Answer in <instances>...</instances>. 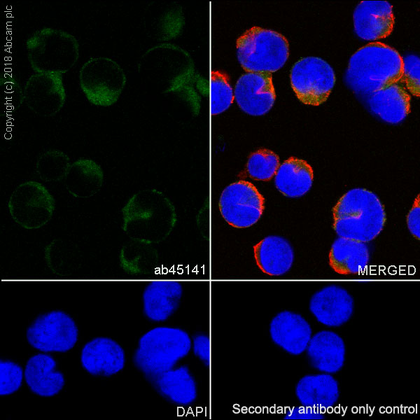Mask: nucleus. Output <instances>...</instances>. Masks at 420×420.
Masks as SVG:
<instances>
[{
	"label": "nucleus",
	"mask_w": 420,
	"mask_h": 420,
	"mask_svg": "<svg viewBox=\"0 0 420 420\" xmlns=\"http://www.w3.org/2000/svg\"><path fill=\"white\" fill-rule=\"evenodd\" d=\"M295 394L302 405L326 410L337 402L340 396L339 385L328 373L306 375L298 382Z\"/></svg>",
	"instance_id": "obj_23"
},
{
	"label": "nucleus",
	"mask_w": 420,
	"mask_h": 420,
	"mask_svg": "<svg viewBox=\"0 0 420 420\" xmlns=\"http://www.w3.org/2000/svg\"><path fill=\"white\" fill-rule=\"evenodd\" d=\"M27 108L41 117H52L64 106L66 94L62 74L35 73L23 88Z\"/></svg>",
	"instance_id": "obj_12"
},
{
	"label": "nucleus",
	"mask_w": 420,
	"mask_h": 420,
	"mask_svg": "<svg viewBox=\"0 0 420 420\" xmlns=\"http://www.w3.org/2000/svg\"><path fill=\"white\" fill-rule=\"evenodd\" d=\"M279 165L278 155L270 150L262 148L251 154L246 172L254 180L267 181L275 176Z\"/></svg>",
	"instance_id": "obj_29"
},
{
	"label": "nucleus",
	"mask_w": 420,
	"mask_h": 420,
	"mask_svg": "<svg viewBox=\"0 0 420 420\" xmlns=\"http://www.w3.org/2000/svg\"><path fill=\"white\" fill-rule=\"evenodd\" d=\"M23 376V370L19 365L10 360H1V396L10 395L17 391L22 385Z\"/></svg>",
	"instance_id": "obj_34"
},
{
	"label": "nucleus",
	"mask_w": 420,
	"mask_h": 420,
	"mask_svg": "<svg viewBox=\"0 0 420 420\" xmlns=\"http://www.w3.org/2000/svg\"><path fill=\"white\" fill-rule=\"evenodd\" d=\"M71 166L69 157L58 150L41 153L36 163V172L46 182H57L64 178Z\"/></svg>",
	"instance_id": "obj_28"
},
{
	"label": "nucleus",
	"mask_w": 420,
	"mask_h": 420,
	"mask_svg": "<svg viewBox=\"0 0 420 420\" xmlns=\"http://www.w3.org/2000/svg\"><path fill=\"white\" fill-rule=\"evenodd\" d=\"M156 258L157 251L151 244L134 239L125 243L120 253L122 265L129 270H135L143 264L153 262Z\"/></svg>",
	"instance_id": "obj_31"
},
{
	"label": "nucleus",
	"mask_w": 420,
	"mask_h": 420,
	"mask_svg": "<svg viewBox=\"0 0 420 420\" xmlns=\"http://www.w3.org/2000/svg\"><path fill=\"white\" fill-rule=\"evenodd\" d=\"M234 97L244 113L253 116L266 114L272 108L276 98L272 74H243L235 85Z\"/></svg>",
	"instance_id": "obj_13"
},
{
	"label": "nucleus",
	"mask_w": 420,
	"mask_h": 420,
	"mask_svg": "<svg viewBox=\"0 0 420 420\" xmlns=\"http://www.w3.org/2000/svg\"><path fill=\"white\" fill-rule=\"evenodd\" d=\"M405 83L414 96L420 95V59L415 55L402 57V73L400 81Z\"/></svg>",
	"instance_id": "obj_35"
},
{
	"label": "nucleus",
	"mask_w": 420,
	"mask_h": 420,
	"mask_svg": "<svg viewBox=\"0 0 420 420\" xmlns=\"http://www.w3.org/2000/svg\"><path fill=\"white\" fill-rule=\"evenodd\" d=\"M27 58L36 73L63 74L79 58V44L71 34L43 27L35 31L26 42Z\"/></svg>",
	"instance_id": "obj_5"
},
{
	"label": "nucleus",
	"mask_w": 420,
	"mask_h": 420,
	"mask_svg": "<svg viewBox=\"0 0 420 420\" xmlns=\"http://www.w3.org/2000/svg\"><path fill=\"white\" fill-rule=\"evenodd\" d=\"M290 79L299 100L313 106L324 103L335 83L333 69L317 57H307L298 61L292 67Z\"/></svg>",
	"instance_id": "obj_9"
},
{
	"label": "nucleus",
	"mask_w": 420,
	"mask_h": 420,
	"mask_svg": "<svg viewBox=\"0 0 420 420\" xmlns=\"http://www.w3.org/2000/svg\"><path fill=\"white\" fill-rule=\"evenodd\" d=\"M153 379L157 391L176 405H190L197 397L195 380L186 365L169 370Z\"/></svg>",
	"instance_id": "obj_25"
},
{
	"label": "nucleus",
	"mask_w": 420,
	"mask_h": 420,
	"mask_svg": "<svg viewBox=\"0 0 420 420\" xmlns=\"http://www.w3.org/2000/svg\"><path fill=\"white\" fill-rule=\"evenodd\" d=\"M254 256L258 267L270 276H281L287 273L294 262V251L284 237L270 235L253 246Z\"/></svg>",
	"instance_id": "obj_22"
},
{
	"label": "nucleus",
	"mask_w": 420,
	"mask_h": 420,
	"mask_svg": "<svg viewBox=\"0 0 420 420\" xmlns=\"http://www.w3.org/2000/svg\"><path fill=\"white\" fill-rule=\"evenodd\" d=\"M309 310L319 323L329 327H339L351 317L354 299L345 288L330 285L312 296Z\"/></svg>",
	"instance_id": "obj_14"
},
{
	"label": "nucleus",
	"mask_w": 420,
	"mask_h": 420,
	"mask_svg": "<svg viewBox=\"0 0 420 420\" xmlns=\"http://www.w3.org/2000/svg\"><path fill=\"white\" fill-rule=\"evenodd\" d=\"M332 214L333 228L339 237L365 243L380 234L386 222L379 197L363 188H353L342 196Z\"/></svg>",
	"instance_id": "obj_3"
},
{
	"label": "nucleus",
	"mask_w": 420,
	"mask_h": 420,
	"mask_svg": "<svg viewBox=\"0 0 420 420\" xmlns=\"http://www.w3.org/2000/svg\"><path fill=\"white\" fill-rule=\"evenodd\" d=\"M104 181L102 167L90 159H79L71 164L64 186L74 197L88 198L97 194Z\"/></svg>",
	"instance_id": "obj_27"
},
{
	"label": "nucleus",
	"mask_w": 420,
	"mask_h": 420,
	"mask_svg": "<svg viewBox=\"0 0 420 420\" xmlns=\"http://www.w3.org/2000/svg\"><path fill=\"white\" fill-rule=\"evenodd\" d=\"M370 253L365 242L339 237L332 244L329 265L340 274L363 272L368 265Z\"/></svg>",
	"instance_id": "obj_24"
},
{
	"label": "nucleus",
	"mask_w": 420,
	"mask_h": 420,
	"mask_svg": "<svg viewBox=\"0 0 420 420\" xmlns=\"http://www.w3.org/2000/svg\"><path fill=\"white\" fill-rule=\"evenodd\" d=\"M122 229L131 239L157 244L169 234L176 221L174 207L160 191L142 190L122 209Z\"/></svg>",
	"instance_id": "obj_2"
},
{
	"label": "nucleus",
	"mask_w": 420,
	"mask_h": 420,
	"mask_svg": "<svg viewBox=\"0 0 420 420\" xmlns=\"http://www.w3.org/2000/svg\"><path fill=\"white\" fill-rule=\"evenodd\" d=\"M78 330L72 318L62 311L39 316L27 330L29 344L43 352H66L78 340Z\"/></svg>",
	"instance_id": "obj_10"
},
{
	"label": "nucleus",
	"mask_w": 420,
	"mask_h": 420,
	"mask_svg": "<svg viewBox=\"0 0 420 420\" xmlns=\"http://www.w3.org/2000/svg\"><path fill=\"white\" fill-rule=\"evenodd\" d=\"M55 205V199L46 188L33 181L18 186L8 203L14 221L29 230L46 225L52 216Z\"/></svg>",
	"instance_id": "obj_8"
},
{
	"label": "nucleus",
	"mask_w": 420,
	"mask_h": 420,
	"mask_svg": "<svg viewBox=\"0 0 420 420\" xmlns=\"http://www.w3.org/2000/svg\"><path fill=\"white\" fill-rule=\"evenodd\" d=\"M368 111L384 122H402L410 111V96L398 83H393L360 99Z\"/></svg>",
	"instance_id": "obj_18"
},
{
	"label": "nucleus",
	"mask_w": 420,
	"mask_h": 420,
	"mask_svg": "<svg viewBox=\"0 0 420 420\" xmlns=\"http://www.w3.org/2000/svg\"><path fill=\"white\" fill-rule=\"evenodd\" d=\"M183 295V286L177 281L155 280L143 293V310L152 321L162 322L178 309Z\"/></svg>",
	"instance_id": "obj_19"
},
{
	"label": "nucleus",
	"mask_w": 420,
	"mask_h": 420,
	"mask_svg": "<svg viewBox=\"0 0 420 420\" xmlns=\"http://www.w3.org/2000/svg\"><path fill=\"white\" fill-rule=\"evenodd\" d=\"M56 362L50 355L38 354L27 361L24 371L30 390L42 397L57 394L65 384L63 374L55 370Z\"/></svg>",
	"instance_id": "obj_21"
},
{
	"label": "nucleus",
	"mask_w": 420,
	"mask_h": 420,
	"mask_svg": "<svg viewBox=\"0 0 420 420\" xmlns=\"http://www.w3.org/2000/svg\"><path fill=\"white\" fill-rule=\"evenodd\" d=\"M211 108L212 115L227 110L234 97L228 76L219 71H213L211 76Z\"/></svg>",
	"instance_id": "obj_32"
},
{
	"label": "nucleus",
	"mask_w": 420,
	"mask_h": 420,
	"mask_svg": "<svg viewBox=\"0 0 420 420\" xmlns=\"http://www.w3.org/2000/svg\"><path fill=\"white\" fill-rule=\"evenodd\" d=\"M355 34L365 41H377L388 36L393 28L391 4L386 1H363L354 9Z\"/></svg>",
	"instance_id": "obj_15"
},
{
	"label": "nucleus",
	"mask_w": 420,
	"mask_h": 420,
	"mask_svg": "<svg viewBox=\"0 0 420 420\" xmlns=\"http://www.w3.org/2000/svg\"><path fill=\"white\" fill-rule=\"evenodd\" d=\"M314 172L304 160L290 157L279 165L274 176L276 189L290 198L305 195L312 188Z\"/></svg>",
	"instance_id": "obj_26"
},
{
	"label": "nucleus",
	"mask_w": 420,
	"mask_h": 420,
	"mask_svg": "<svg viewBox=\"0 0 420 420\" xmlns=\"http://www.w3.org/2000/svg\"><path fill=\"white\" fill-rule=\"evenodd\" d=\"M289 56V45L281 34L253 27L237 41V57L246 72L272 74L279 70Z\"/></svg>",
	"instance_id": "obj_6"
},
{
	"label": "nucleus",
	"mask_w": 420,
	"mask_h": 420,
	"mask_svg": "<svg viewBox=\"0 0 420 420\" xmlns=\"http://www.w3.org/2000/svg\"><path fill=\"white\" fill-rule=\"evenodd\" d=\"M45 256L50 267H62L78 262L80 260L81 252L76 243L57 238L46 245Z\"/></svg>",
	"instance_id": "obj_30"
},
{
	"label": "nucleus",
	"mask_w": 420,
	"mask_h": 420,
	"mask_svg": "<svg viewBox=\"0 0 420 420\" xmlns=\"http://www.w3.org/2000/svg\"><path fill=\"white\" fill-rule=\"evenodd\" d=\"M24 102L23 90L11 75L1 74L0 78L1 113H10L18 110Z\"/></svg>",
	"instance_id": "obj_33"
},
{
	"label": "nucleus",
	"mask_w": 420,
	"mask_h": 420,
	"mask_svg": "<svg viewBox=\"0 0 420 420\" xmlns=\"http://www.w3.org/2000/svg\"><path fill=\"white\" fill-rule=\"evenodd\" d=\"M419 195L407 216V223L410 233L416 239L420 238V205Z\"/></svg>",
	"instance_id": "obj_37"
},
{
	"label": "nucleus",
	"mask_w": 420,
	"mask_h": 420,
	"mask_svg": "<svg viewBox=\"0 0 420 420\" xmlns=\"http://www.w3.org/2000/svg\"><path fill=\"white\" fill-rule=\"evenodd\" d=\"M80 362L90 374L108 377L123 369L125 356L122 348L112 339L97 337L83 346Z\"/></svg>",
	"instance_id": "obj_17"
},
{
	"label": "nucleus",
	"mask_w": 420,
	"mask_h": 420,
	"mask_svg": "<svg viewBox=\"0 0 420 420\" xmlns=\"http://www.w3.org/2000/svg\"><path fill=\"white\" fill-rule=\"evenodd\" d=\"M192 346L195 355L204 364L208 365L210 362V341L208 336L200 334L194 337Z\"/></svg>",
	"instance_id": "obj_36"
},
{
	"label": "nucleus",
	"mask_w": 420,
	"mask_h": 420,
	"mask_svg": "<svg viewBox=\"0 0 420 420\" xmlns=\"http://www.w3.org/2000/svg\"><path fill=\"white\" fill-rule=\"evenodd\" d=\"M311 365L328 374L340 371L345 361V344L340 336L330 330H321L311 337L307 347Z\"/></svg>",
	"instance_id": "obj_20"
},
{
	"label": "nucleus",
	"mask_w": 420,
	"mask_h": 420,
	"mask_svg": "<svg viewBox=\"0 0 420 420\" xmlns=\"http://www.w3.org/2000/svg\"><path fill=\"white\" fill-rule=\"evenodd\" d=\"M312 332L308 322L300 314L290 311L278 313L270 323V335L273 342L294 356L307 349Z\"/></svg>",
	"instance_id": "obj_16"
},
{
	"label": "nucleus",
	"mask_w": 420,
	"mask_h": 420,
	"mask_svg": "<svg viewBox=\"0 0 420 420\" xmlns=\"http://www.w3.org/2000/svg\"><path fill=\"white\" fill-rule=\"evenodd\" d=\"M218 206L222 216L229 225L245 228L260 218L265 209V199L253 184L239 181L225 188Z\"/></svg>",
	"instance_id": "obj_11"
},
{
	"label": "nucleus",
	"mask_w": 420,
	"mask_h": 420,
	"mask_svg": "<svg viewBox=\"0 0 420 420\" xmlns=\"http://www.w3.org/2000/svg\"><path fill=\"white\" fill-rule=\"evenodd\" d=\"M192 348L188 333L179 328L160 326L141 337L134 363L145 375L154 379L174 368Z\"/></svg>",
	"instance_id": "obj_4"
},
{
	"label": "nucleus",
	"mask_w": 420,
	"mask_h": 420,
	"mask_svg": "<svg viewBox=\"0 0 420 420\" xmlns=\"http://www.w3.org/2000/svg\"><path fill=\"white\" fill-rule=\"evenodd\" d=\"M402 73V57L392 47L372 42L359 48L349 59L344 82L360 99L393 83Z\"/></svg>",
	"instance_id": "obj_1"
},
{
	"label": "nucleus",
	"mask_w": 420,
	"mask_h": 420,
	"mask_svg": "<svg viewBox=\"0 0 420 420\" xmlns=\"http://www.w3.org/2000/svg\"><path fill=\"white\" fill-rule=\"evenodd\" d=\"M284 419H323V415L318 410L309 407L303 406L295 407L290 410Z\"/></svg>",
	"instance_id": "obj_38"
},
{
	"label": "nucleus",
	"mask_w": 420,
	"mask_h": 420,
	"mask_svg": "<svg viewBox=\"0 0 420 420\" xmlns=\"http://www.w3.org/2000/svg\"><path fill=\"white\" fill-rule=\"evenodd\" d=\"M78 79L90 103L103 107L115 104L126 84V76L120 65L106 57L90 58L80 67Z\"/></svg>",
	"instance_id": "obj_7"
}]
</instances>
